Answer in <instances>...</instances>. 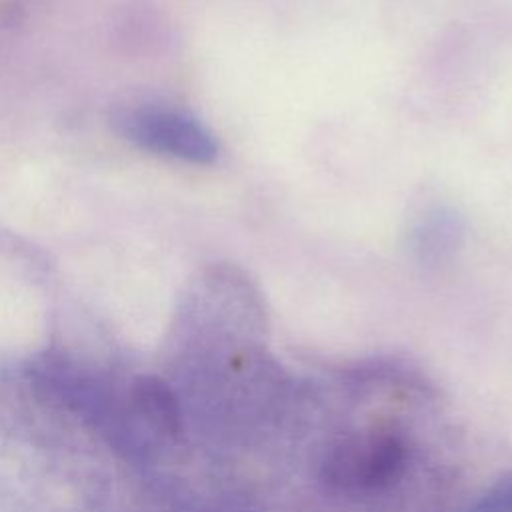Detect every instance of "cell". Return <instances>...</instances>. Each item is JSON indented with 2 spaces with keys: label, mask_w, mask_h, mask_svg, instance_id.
Instances as JSON below:
<instances>
[{
  "label": "cell",
  "mask_w": 512,
  "mask_h": 512,
  "mask_svg": "<svg viewBox=\"0 0 512 512\" xmlns=\"http://www.w3.org/2000/svg\"><path fill=\"white\" fill-rule=\"evenodd\" d=\"M116 130L136 146L192 164H210L218 156L212 132L188 112L168 106H138L114 116Z\"/></svg>",
  "instance_id": "6da1fadb"
},
{
  "label": "cell",
  "mask_w": 512,
  "mask_h": 512,
  "mask_svg": "<svg viewBox=\"0 0 512 512\" xmlns=\"http://www.w3.org/2000/svg\"><path fill=\"white\" fill-rule=\"evenodd\" d=\"M458 234L460 226L454 214L434 210L414 228V248L420 256H444L456 248Z\"/></svg>",
  "instance_id": "3957f363"
},
{
  "label": "cell",
  "mask_w": 512,
  "mask_h": 512,
  "mask_svg": "<svg viewBox=\"0 0 512 512\" xmlns=\"http://www.w3.org/2000/svg\"><path fill=\"white\" fill-rule=\"evenodd\" d=\"M406 442L392 428H370L346 438L328 460V476L346 488L388 486L406 466Z\"/></svg>",
  "instance_id": "7a4b0ae2"
}]
</instances>
